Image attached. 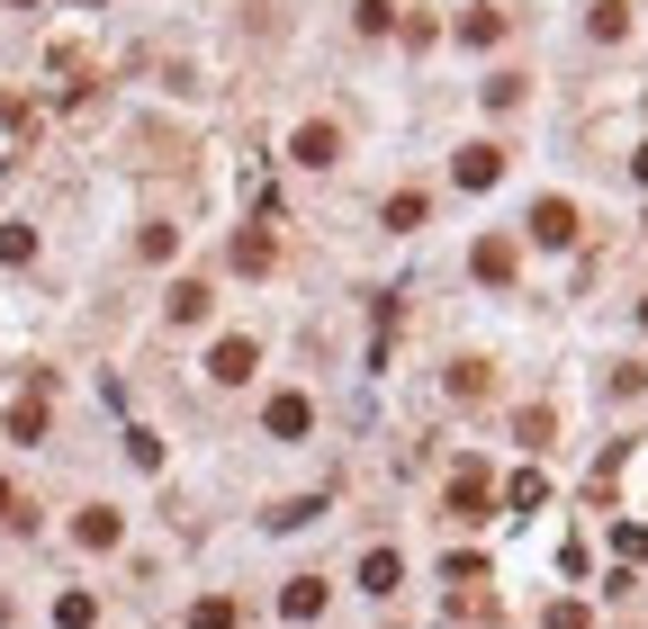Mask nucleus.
<instances>
[{
	"label": "nucleus",
	"mask_w": 648,
	"mask_h": 629,
	"mask_svg": "<svg viewBox=\"0 0 648 629\" xmlns=\"http://www.w3.org/2000/svg\"><path fill=\"white\" fill-rule=\"evenodd\" d=\"M91 10H100V0H91Z\"/></svg>",
	"instance_id": "c85d7f7f"
},
{
	"label": "nucleus",
	"mask_w": 648,
	"mask_h": 629,
	"mask_svg": "<svg viewBox=\"0 0 648 629\" xmlns=\"http://www.w3.org/2000/svg\"><path fill=\"white\" fill-rule=\"evenodd\" d=\"M91 620H100V594H82V585L54 602V629H91Z\"/></svg>",
	"instance_id": "4468645a"
},
{
	"label": "nucleus",
	"mask_w": 648,
	"mask_h": 629,
	"mask_svg": "<svg viewBox=\"0 0 648 629\" xmlns=\"http://www.w3.org/2000/svg\"><path fill=\"white\" fill-rule=\"evenodd\" d=\"M387 226L415 234V226H424V189H397V198H387Z\"/></svg>",
	"instance_id": "dca6fc26"
},
{
	"label": "nucleus",
	"mask_w": 648,
	"mask_h": 629,
	"mask_svg": "<svg viewBox=\"0 0 648 629\" xmlns=\"http://www.w3.org/2000/svg\"><path fill=\"white\" fill-rule=\"evenodd\" d=\"M234 270H271V234H234Z\"/></svg>",
	"instance_id": "6ab92c4d"
},
{
	"label": "nucleus",
	"mask_w": 648,
	"mask_h": 629,
	"mask_svg": "<svg viewBox=\"0 0 648 629\" xmlns=\"http://www.w3.org/2000/svg\"><path fill=\"white\" fill-rule=\"evenodd\" d=\"M532 243H550V252L576 243V207H567V198H541V207H532Z\"/></svg>",
	"instance_id": "423d86ee"
},
{
	"label": "nucleus",
	"mask_w": 648,
	"mask_h": 629,
	"mask_svg": "<svg viewBox=\"0 0 648 629\" xmlns=\"http://www.w3.org/2000/svg\"><path fill=\"white\" fill-rule=\"evenodd\" d=\"M639 333H648V297H639Z\"/></svg>",
	"instance_id": "bb28decb"
},
{
	"label": "nucleus",
	"mask_w": 648,
	"mask_h": 629,
	"mask_svg": "<svg viewBox=\"0 0 648 629\" xmlns=\"http://www.w3.org/2000/svg\"><path fill=\"white\" fill-rule=\"evenodd\" d=\"M450 171H460V189H495V171H504V145H460V154H450Z\"/></svg>",
	"instance_id": "0eeeda50"
},
{
	"label": "nucleus",
	"mask_w": 648,
	"mask_h": 629,
	"mask_svg": "<svg viewBox=\"0 0 648 629\" xmlns=\"http://www.w3.org/2000/svg\"><path fill=\"white\" fill-rule=\"evenodd\" d=\"M450 513H460V522H487V468H478V459L450 468Z\"/></svg>",
	"instance_id": "f03ea898"
},
{
	"label": "nucleus",
	"mask_w": 648,
	"mask_h": 629,
	"mask_svg": "<svg viewBox=\"0 0 648 629\" xmlns=\"http://www.w3.org/2000/svg\"><path fill=\"white\" fill-rule=\"evenodd\" d=\"M504 504H513V513H541V504H550V476H541V468H523V476L504 485Z\"/></svg>",
	"instance_id": "9b49d317"
},
{
	"label": "nucleus",
	"mask_w": 648,
	"mask_h": 629,
	"mask_svg": "<svg viewBox=\"0 0 648 629\" xmlns=\"http://www.w3.org/2000/svg\"><path fill=\"white\" fill-rule=\"evenodd\" d=\"M0 261H36V234L28 226H0Z\"/></svg>",
	"instance_id": "4be33fe9"
},
{
	"label": "nucleus",
	"mask_w": 648,
	"mask_h": 629,
	"mask_svg": "<svg viewBox=\"0 0 648 629\" xmlns=\"http://www.w3.org/2000/svg\"><path fill=\"white\" fill-rule=\"evenodd\" d=\"M495 36H504L495 10H469V19H460V45H495Z\"/></svg>",
	"instance_id": "a211bd4d"
},
{
	"label": "nucleus",
	"mask_w": 648,
	"mask_h": 629,
	"mask_svg": "<svg viewBox=\"0 0 648 629\" xmlns=\"http://www.w3.org/2000/svg\"><path fill=\"white\" fill-rule=\"evenodd\" d=\"M441 576H450V585H487V557H469V548H450V557H441Z\"/></svg>",
	"instance_id": "f3484780"
},
{
	"label": "nucleus",
	"mask_w": 648,
	"mask_h": 629,
	"mask_svg": "<svg viewBox=\"0 0 648 629\" xmlns=\"http://www.w3.org/2000/svg\"><path fill=\"white\" fill-rule=\"evenodd\" d=\"M252 369H262V352H252V342H243V333H226V342H217V352H208V378H226V387H243Z\"/></svg>",
	"instance_id": "20e7f679"
},
{
	"label": "nucleus",
	"mask_w": 648,
	"mask_h": 629,
	"mask_svg": "<svg viewBox=\"0 0 648 629\" xmlns=\"http://www.w3.org/2000/svg\"><path fill=\"white\" fill-rule=\"evenodd\" d=\"M289 154H297V163H306V171H324V163H343V126H334V117H306V126H297V145H289Z\"/></svg>",
	"instance_id": "f257e3e1"
},
{
	"label": "nucleus",
	"mask_w": 648,
	"mask_h": 629,
	"mask_svg": "<svg viewBox=\"0 0 648 629\" xmlns=\"http://www.w3.org/2000/svg\"><path fill=\"white\" fill-rule=\"evenodd\" d=\"M315 611H324V585H315V576L280 585V620H315Z\"/></svg>",
	"instance_id": "9d476101"
},
{
	"label": "nucleus",
	"mask_w": 648,
	"mask_h": 629,
	"mask_svg": "<svg viewBox=\"0 0 648 629\" xmlns=\"http://www.w3.org/2000/svg\"><path fill=\"white\" fill-rule=\"evenodd\" d=\"M189 629H234V594H199L189 602Z\"/></svg>",
	"instance_id": "2eb2a0df"
},
{
	"label": "nucleus",
	"mask_w": 648,
	"mask_h": 629,
	"mask_svg": "<svg viewBox=\"0 0 648 629\" xmlns=\"http://www.w3.org/2000/svg\"><path fill=\"white\" fill-rule=\"evenodd\" d=\"M352 19H360V36H387V28H397V10H387V0H360Z\"/></svg>",
	"instance_id": "aec40b11"
},
{
	"label": "nucleus",
	"mask_w": 648,
	"mask_h": 629,
	"mask_svg": "<svg viewBox=\"0 0 648 629\" xmlns=\"http://www.w3.org/2000/svg\"><path fill=\"white\" fill-rule=\"evenodd\" d=\"M613 548H621V557H648V522H621V531H613Z\"/></svg>",
	"instance_id": "b1692460"
},
{
	"label": "nucleus",
	"mask_w": 648,
	"mask_h": 629,
	"mask_svg": "<svg viewBox=\"0 0 648 629\" xmlns=\"http://www.w3.org/2000/svg\"><path fill=\"white\" fill-rule=\"evenodd\" d=\"M487 108H523V73H495L487 82Z\"/></svg>",
	"instance_id": "412c9836"
},
{
	"label": "nucleus",
	"mask_w": 648,
	"mask_h": 629,
	"mask_svg": "<svg viewBox=\"0 0 648 629\" xmlns=\"http://www.w3.org/2000/svg\"><path fill=\"white\" fill-rule=\"evenodd\" d=\"M541 629H595V611H586V602H550V620H541Z\"/></svg>",
	"instance_id": "5701e85b"
},
{
	"label": "nucleus",
	"mask_w": 648,
	"mask_h": 629,
	"mask_svg": "<svg viewBox=\"0 0 648 629\" xmlns=\"http://www.w3.org/2000/svg\"><path fill=\"white\" fill-rule=\"evenodd\" d=\"M73 531H82V548H117V531H126V522H117L108 504H91V513H82Z\"/></svg>",
	"instance_id": "f8f14e48"
},
{
	"label": "nucleus",
	"mask_w": 648,
	"mask_h": 629,
	"mask_svg": "<svg viewBox=\"0 0 648 629\" xmlns=\"http://www.w3.org/2000/svg\"><path fill=\"white\" fill-rule=\"evenodd\" d=\"M10 10H36V0H10Z\"/></svg>",
	"instance_id": "cd10ccee"
},
{
	"label": "nucleus",
	"mask_w": 648,
	"mask_h": 629,
	"mask_svg": "<svg viewBox=\"0 0 648 629\" xmlns=\"http://www.w3.org/2000/svg\"><path fill=\"white\" fill-rule=\"evenodd\" d=\"M630 171H639V180H648V145H639V154H630Z\"/></svg>",
	"instance_id": "a878e982"
},
{
	"label": "nucleus",
	"mask_w": 648,
	"mask_h": 629,
	"mask_svg": "<svg viewBox=\"0 0 648 629\" xmlns=\"http://www.w3.org/2000/svg\"><path fill=\"white\" fill-rule=\"evenodd\" d=\"M0 522H19V495H10V476H0Z\"/></svg>",
	"instance_id": "393cba45"
},
{
	"label": "nucleus",
	"mask_w": 648,
	"mask_h": 629,
	"mask_svg": "<svg viewBox=\"0 0 648 629\" xmlns=\"http://www.w3.org/2000/svg\"><path fill=\"white\" fill-rule=\"evenodd\" d=\"M360 585H369V594H397V585H406V557H397V548H369V557H360Z\"/></svg>",
	"instance_id": "6e6552de"
},
{
	"label": "nucleus",
	"mask_w": 648,
	"mask_h": 629,
	"mask_svg": "<svg viewBox=\"0 0 648 629\" xmlns=\"http://www.w3.org/2000/svg\"><path fill=\"white\" fill-rule=\"evenodd\" d=\"M208 306H217L208 279H180V289H171V324H208Z\"/></svg>",
	"instance_id": "1a4fd4ad"
},
{
	"label": "nucleus",
	"mask_w": 648,
	"mask_h": 629,
	"mask_svg": "<svg viewBox=\"0 0 648 629\" xmlns=\"http://www.w3.org/2000/svg\"><path fill=\"white\" fill-rule=\"evenodd\" d=\"M10 441H45V396H19L10 405Z\"/></svg>",
	"instance_id": "ddd939ff"
},
{
	"label": "nucleus",
	"mask_w": 648,
	"mask_h": 629,
	"mask_svg": "<svg viewBox=\"0 0 648 629\" xmlns=\"http://www.w3.org/2000/svg\"><path fill=\"white\" fill-rule=\"evenodd\" d=\"M513 270H523V243H513V234H487V243H478V279H487V289H513Z\"/></svg>",
	"instance_id": "7ed1b4c3"
},
{
	"label": "nucleus",
	"mask_w": 648,
	"mask_h": 629,
	"mask_svg": "<svg viewBox=\"0 0 648 629\" xmlns=\"http://www.w3.org/2000/svg\"><path fill=\"white\" fill-rule=\"evenodd\" d=\"M262 423H271V441H306V432H315V405L289 387V396H271V413H262Z\"/></svg>",
	"instance_id": "39448f33"
}]
</instances>
